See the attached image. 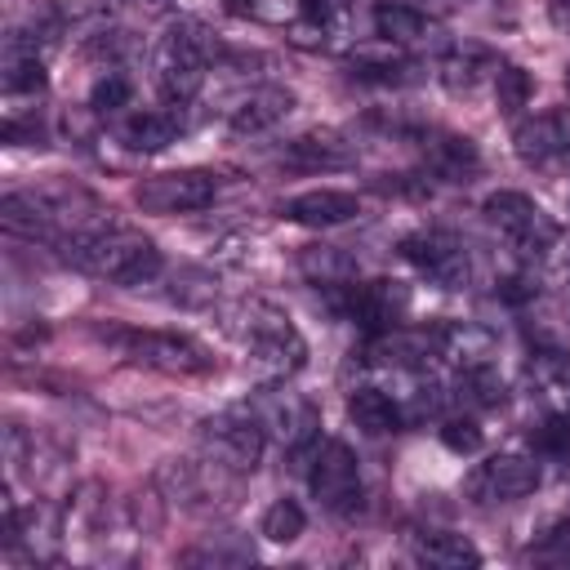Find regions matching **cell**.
Here are the masks:
<instances>
[{
	"label": "cell",
	"instance_id": "6da1fadb",
	"mask_svg": "<svg viewBox=\"0 0 570 570\" xmlns=\"http://www.w3.org/2000/svg\"><path fill=\"white\" fill-rule=\"evenodd\" d=\"M58 249H62V258H67L71 267H80L85 276H98V281H107V285H125V289L156 281L160 267H165L156 240L142 236L138 227L120 223L116 214H107L102 223H94V227L67 236Z\"/></svg>",
	"mask_w": 570,
	"mask_h": 570
},
{
	"label": "cell",
	"instance_id": "7a4b0ae2",
	"mask_svg": "<svg viewBox=\"0 0 570 570\" xmlns=\"http://www.w3.org/2000/svg\"><path fill=\"white\" fill-rule=\"evenodd\" d=\"M227 334L245 347L249 365L258 370L263 383H281L294 379L307 365V343L298 334V325L267 298H240L223 312Z\"/></svg>",
	"mask_w": 570,
	"mask_h": 570
},
{
	"label": "cell",
	"instance_id": "3957f363",
	"mask_svg": "<svg viewBox=\"0 0 570 570\" xmlns=\"http://www.w3.org/2000/svg\"><path fill=\"white\" fill-rule=\"evenodd\" d=\"M218 45L209 36L205 22L196 18H174L160 27L156 45H151V80L160 89L165 102H191L209 76Z\"/></svg>",
	"mask_w": 570,
	"mask_h": 570
},
{
	"label": "cell",
	"instance_id": "277c9868",
	"mask_svg": "<svg viewBox=\"0 0 570 570\" xmlns=\"http://www.w3.org/2000/svg\"><path fill=\"white\" fill-rule=\"evenodd\" d=\"M102 338L129 361V365H142V370H156V374H174V379H196V374H209L214 370V356L205 343H196L191 334H178V330H138V325H107Z\"/></svg>",
	"mask_w": 570,
	"mask_h": 570
},
{
	"label": "cell",
	"instance_id": "5b68a950",
	"mask_svg": "<svg viewBox=\"0 0 570 570\" xmlns=\"http://www.w3.org/2000/svg\"><path fill=\"white\" fill-rule=\"evenodd\" d=\"M245 405H249L254 419L263 423L267 441H276V445L294 459V468H307L312 450L321 445V414H316V405H312L307 396L289 392L285 379H281V383H267V387H263L254 401H245Z\"/></svg>",
	"mask_w": 570,
	"mask_h": 570
},
{
	"label": "cell",
	"instance_id": "8992f818",
	"mask_svg": "<svg viewBox=\"0 0 570 570\" xmlns=\"http://www.w3.org/2000/svg\"><path fill=\"white\" fill-rule=\"evenodd\" d=\"M481 214H485V223L508 240V249H512L517 258H525V263L548 258V254L557 249V240H561L557 218H552L539 200H530L525 191H490L485 205H481Z\"/></svg>",
	"mask_w": 570,
	"mask_h": 570
},
{
	"label": "cell",
	"instance_id": "52a82bcc",
	"mask_svg": "<svg viewBox=\"0 0 570 570\" xmlns=\"http://www.w3.org/2000/svg\"><path fill=\"white\" fill-rule=\"evenodd\" d=\"M303 472H307L312 499H316L330 517L352 521V517L365 508L361 463H356V454H352V445H347V441H338V436L321 441V445L312 450V459H307V468H303Z\"/></svg>",
	"mask_w": 570,
	"mask_h": 570
},
{
	"label": "cell",
	"instance_id": "ba28073f",
	"mask_svg": "<svg viewBox=\"0 0 570 570\" xmlns=\"http://www.w3.org/2000/svg\"><path fill=\"white\" fill-rule=\"evenodd\" d=\"M200 445L214 463H223L227 472H254L263 463V450H267V432L263 423L254 419L249 405H227L209 419H200Z\"/></svg>",
	"mask_w": 570,
	"mask_h": 570
},
{
	"label": "cell",
	"instance_id": "9c48e42d",
	"mask_svg": "<svg viewBox=\"0 0 570 570\" xmlns=\"http://www.w3.org/2000/svg\"><path fill=\"white\" fill-rule=\"evenodd\" d=\"M401 254H405V263H410L419 276H428V281L441 285V289H463L468 276H472L468 245H463L454 232H445V227L410 232V236L401 240Z\"/></svg>",
	"mask_w": 570,
	"mask_h": 570
},
{
	"label": "cell",
	"instance_id": "30bf717a",
	"mask_svg": "<svg viewBox=\"0 0 570 570\" xmlns=\"http://www.w3.org/2000/svg\"><path fill=\"white\" fill-rule=\"evenodd\" d=\"M218 178L209 169H169V174H147L134 187V200L142 214H196L214 205Z\"/></svg>",
	"mask_w": 570,
	"mask_h": 570
},
{
	"label": "cell",
	"instance_id": "8fae6325",
	"mask_svg": "<svg viewBox=\"0 0 570 570\" xmlns=\"http://www.w3.org/2000/svg\"><path fill=\"white\" fill-rule=\"evenodd\" d=\"M468 499L481 503V508H494V503H517L525 494L539 490V463L525 459V454H490L481 459L468 481H463Z\"/></svg>",
	"mask_w": 570,
	"mask_h": 570
},
{
	"label": "cell",
	"instance_id": "7c38bea8",
	"mask_svg": "<svg viewBox=\"0 0 570 570\" xmlns=\"http://www.w3.org/2000/svg\"><path fill=\"white\" fill-rule=\"evenodd\" d=\"M352 321L370 325V330H392L401 321V312L410 307V289L401 281H343V303H338Z\"/></svg>",
	"mask_w": 570,
	"mask_h": 570
},
{
	"label": "cell",
	"instance_id": "4fadbf2b",
	"mask_svg": "<svg viewBox=\"0 0 570 570\" xmlns=\"http://www.w3.org/2000/svg\"><path fill=\"white\" fill-rule=\"evenodd\" d=\"M512 142L525 165H557L561 156H570V111H539L517 120Z\"/></svg>",
	"mask_w": 570,
	"mask_h": 570
},
{
	"label": "cell",
	"instance_id": "5bb4252c",
	"mask_svg": "<svg viewBox=\"0 0 570 570\" xmlns=\"http://www.w3.org/2000/svg\"><path fill=\"white\" fill-rule=\"evenodd\" d=\"M281 165L298 174H321V169H347L356 165V142H347L334 129H307L281 147Z\"/></svg>",
	"mask_w": 570,
	"mask_h": 570
},
{
	"label": "cell",
	"instance_id": "9a60e30c",
	"mask_svg": "<svg viewBox=\"0 0 570 570\" xmlns=\"http://www.w3.org/2000/svg\"><path fill=\"white\" fill-rule=\"evenodd\" d=\"M0 85L9 98L45 89V40L36 31H9L0 58Z\"/></svg>",
	"mask_w": 570,
	"mask_h": 570
},
{
	"label": "cell",
	"instance_id": "2e32d148",
	"mask_svg": "<svg viewBox=\"0 0 570 570\" xmlns=\"http://www.w3.org/2000/svg\"><path fill=\"white\" fill-rule=\"evenodd\" d=\"M289 111H294V94H289L285 85H258V89H249V94L232 107L227 129L240 134V138H254V134L276 129Z\"/></svg>",
	"mask_w": 570,
	"mask_h": 570
},
{
	"label": "cell",
	"instance_id": "e0dca14e",
	"mask_svg": "<svg viewBox=\"0 0 570 570\" xmlns=\"http://www.w3.org/2000/svg\"><path fill=\"white\" fill-rule=\"evenodd\" d=\"M281 214L298 227H343L361 214V200L352 191H338V187H316V191H303V196H289L281 205Z\"/></svg>",
	"mask_w": 570,
	"mask_h": 570
},
{
	"label": "cell",
	"instance_id": "ac0fdd59",
	"mask_svg": "<svg viewBox=\"0 0 570 570\" xmlns=\"http://www.w3.org/2000/svg\"><path fill=\"white\" fill-rule=\"evenodd\" d=\"M432 352L454 361L459 370H472V365H490L494 356V334L472 325V321H445L432 330Z\"/></svg>",
	"mask_w": 570,
	"mask_h": 570
},
{
	"label": "cell",
	"instance_id": "d6986e66",
	"mask_svg": "<svg viewBox=\"0 0 570 570\" xmlns=\"http://www.w3.org/2000/svg\"><path fill=\"white\" fill-rule=\"evenodd\" d=\"M423 160L436 178H450V183H468V174L481 169V151L472 138L463 134H423Z\"/></svg>",
	"mask_w": 570,
	"mask_h": 570
},
{
	"label": "cell",
	"instance_id": "ffe728a7",
	"mask_svg": "<svg viewBox=\"0 0 570 570\" xmlns=\"http://www.w3.org/2000/svg\"><path fill=\"white\" fill-rule=\"evenodd\" d=\"M410 552L423 566H441V570H463V566H481V552L468 534L454 530H419L410 534Z\"/></svg>",
	"mask_w": 570,
	"mask_h": 570
},
{
	"label": "cell",
	"instance_id": "44dd1931",
	"mask_svg": "<svg viewBox=\"0 0 570 570\" xmlns=\"http://www.w3.org/2000/svg\"><path fill=\"white\" fill-rule=\"evenodd\" d=\"M370 22H374V36H383L387 45H419V40L436 36V22L423 9L401 4V0H379L370 9Z\"/></svg>",
	"mask_w": 570,
	"mask_h": 570
},
{
	"label": "cell",
	"instance_id": "7402d4cb",
	"mask_svg": "<svg viewBox=\"0 0 570 570\" xmlns=\"http://www.w3.org/2000/svg\"><path fill=\"white\" fill-rule=\"evenodd\" d=\"M347 419H352L361 432H370V436H387V432H396V428L405 423V410H401L396 396H387L383 387H356V392L347 396Z\"/></svg>",
	"mask_w": 570,
	"mask_h": 570
},
{
	"label": "cell",
	"instance_id": "603a6c76",
	"mask_svg": "<svg viewBox=\"0 0 570 570\" xmlns=\"http://www.w3.org/2000/svg\"><path fill=\"white\" fill-rule=\"evenodd\" d=\"M530 383H534V396L548 414H561L570 419V361L557 356V352H539L530 361Z\"/></svg>",
	"mask_w": 570,
	"mask_h": 570
},
{
	"label": "cell",
	"instance_id": "cb8c5ba5",
	"mask_svg": "<svg viewBox=\"0 0 570 570\" xmlns=\"http://www.w3.org/2000/svg\"><path fill=\"white\" fill-rule=\"evenodd\" d=\"M174 138H178L174 111H134L120 120V142L129 151H165Z\"/></svg>",
	"mask_w": 570,
	"mask_h": 570
},
{
	"label": "cell",
	"instance_id": "d4e9b609",
	"mask_svg": "<svg viewBox=\"0 0 570 570\" xmlns=\"http://www.w3.org/2000/svg\"><path fill=\"white\" fill-rule=\"evenodd\" d=\"M494 71H499V58H490L485 49H454V53H445L441 58V85L445 89H476V80H494Z\"/></svg>",
	"mask_w": 570,
	"mask_h": 570
},
{
	"label": "cell",
	"instance_id": "484cf974",
	"mask_svg": "<svg viewBox=\"0 0 570 570\" xmlns=\"http://www.w3.org/2000/svg\"><path fill=\"white\" fill-rule=\"evenodd\" d=\"M263 539L272 543H294L303 530H307V512L298 508V499H276L267 512H263Z\"/></svg>",
	"mask_w": 570,
	"mask_h": 570
},
{
	"label": "cell",
	"instance_id": "4316f807",
	"mask_svg": "<svg viewBox=\"0 0 570 570\" xmlns=\"http://www.w3.org/2000/svg\"><path fill=\"white\" fill-rule=\"evenodd\" d=\"M508 387L503 379L494 374V365H472V370H459V401H472V405H503Z\"/></svg>",
	"mask_w": 570,
	"mask_h": 570
},
{
	"label": "cell",
	"instance_id": "83f0119b",
	"mask_svg": "<svg viewBox=\"0 0 570 570\" xmlns=\"http://www.w3.org/2000/svg\"><path fill=\"white\" fill-rule=\"evenodd\" d=\"M494 98L503 116H521V107H530V76L512 62H499L494 71Z\"/></svg>",
	"mask_w": 570,
	"mask_h": 570
},
{
	"label": "cell",
	"instance_id": "f1b7e54d",
	"mask_svg": "<svg viewBox=\"0 0 570 570\" xmlns=\"http://www.w3.org/2000/svg\"><path fill=\"white\" fill-rule=\"evenodd\" d=\"M303 272L316 281V285H343L352 276V263L334 249V245H321V249H307L303 254Z\"/></svg>",
	"mask_w": 570,
	"mask_h": 570
},
{
	"label": "cell",
	"instance_id": "f546056e",
	"mask_svg": "<svg viewBox=\"0 0 570 570\" xmlns=\"http://www.w3.org/2000/svg\"><path fill=\"white\" fill-rule=\"evenodd\" d=\"M129 94H134V85H129L120 71H107V76L94 80L89 107H94V111H120V107H129Z\"/></svg>",
	"mask_w": 570,
	"mask_h": 570
},
{
	"label": "cell",
	"instance_id": "4dcf8cb0",
	"mask_svg": "<svg viewBox=\"0 0 570 570\" xmlns=\"http://www.w3.org/2000/svg\"><path fill=\"white\" fill-rule=\"evenodd\" d=\"M441 445L454 454H476L481 450V428L472 419H445L441 423Z\"/></svg>",
	"mask_w": 570,
	"mask_h": 570
},
{
	"label": "cell",
	"instance_id": "1f68e13d",
	"mask_svg": "<svg viewBox=\"0 0 570 570\" xmlns=\"http://www.w3.org/2000/svg\"><path fill=\"white\" fill-rule=\"evenodd\" d=\"M298 13L312 22V27H330L338 18V0H298Z\"/></svg>",
	"mask_w": 570,
	"mask_h": 570
},
{
	"label": "cell",
	"instance_id": "d6a6232c",
	"mask_svg": "<svg viewBox=\"0 0 570 570\" xmlns=\"http://www.w3.org/2000/svg\"><path fill=\"white\" fill-rule=\"evenodd\" d=\"M539 552H552V557H566V561H570V521H561V525H552Z\"/></svg>",
	"mask_w": 570,
	"mask_h": 570
},
{
	"label": "cell",
	"instance_id": "836d02e7",
	"mask_svg": "<svg viewBox=\"0 0 570 570\" xmlns=\"http://www.w3.org/2000/svg\"><path fill=\"white\" fill-rule=\"evenodd\" d=\"M557 18H561V22H570V0H561V4H557Z\"/></svg>",
	"mask_w": 570,
	"mask_h": 570
},
{
	"label": "cell",
	"instance_id": "e575fe53",
	"mask_svg": "<svg viewBox=\"0 0 570 570\" xmlns=\"http://www.w3.org/2000/svg\"><path fill=\"white\" fill-rule=\"evenodd\" d=\"M227 4H249V0H227Z\"/></svg>",
	"mask_w": 570,
	"mask_h": 570
}]
</instances>
